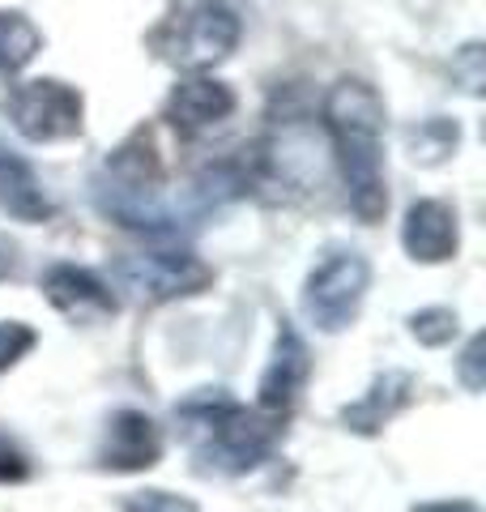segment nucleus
I'll use <instances>...</instances> for the list:
<instances>
[{"label": "nucleus", "instance_id": "nucleus-1", "mask_svg": "<svg viewBox=\"0 0 486 512\" xmlns=\"http://www.w3.org/2000/svg\"><path fill=\"white\" fill-rule=\"evenodd\" d=\"M324 124L333 133L337 163L346 175V197L359 222H380L388 210L384 188V103L363 82H337L324 99Z\"/></svg>", "mask_w": 486, "mask_h": 512}, {"label": "nucleus", "instance_id": "nucleus-2", "mask_svg": "<svg viewBox=\"0 0 486 512\" xmlns=\"http://www.w3.org/2000/svg\"><path fill=\"white\" fill-rule=\"evenodd\" d=\"M175 419L188 427L197 457L209 470H222V474L256 470L261 461H269L282 436V419L239 406L218 389H201L184 406H175Z\"/></svg>", "mask_w": 486, "mask_h": 512}, {"label": "nucleus", "instance_id": "nucleus-3", "mask_svg": "<svg viewBox=\"0 0 486 512\" xmlns=\"http://www.w3.org/2000/svg\"><path fill=\"white\" fill-rule=\"evenodd\" d=\"M99 210L128 231H167V201H162V163L150 137L137 133L103 163L94 180Z\"/></svg>", "mask_w": 486, "mask_h": 512}, {"label": "nucleus", "instance_id": "nucleus-4", "mask_svg": "<svg viewBox=\"0 0 486 512\" xmlns=\"http://www.w3.org/2000/svg\"><path fill=\"white\" fill-rule=\"evenodd\" d=\"M371 286V265L359 252H333L312 269L303 291V308L312 316V325L320 333H342L354 316L359 303Z\"/></svg>", "mask_w": 486, "mask_h": 512}, {"label": "nucleus", "instance_id": "nucleus-5", "mask_svg": "<svg viewBox=\"0 0 486 512\" xmlns=\"http://www.w3.org/2000/svg\"><path fill=\"white\" fill-rule=\"evenodd\" d=\"M162 47V56L171 64H180V69H209V64H218L235 52L239 43V18L226 5H214V0H205V5L180 13L162 35L154 39Z\"/></svg>", "mask_w": 486, "mask_h": 512}, {"label": "nucleus", "instance_id": "nucleus-6", "mask_svg": "<svg viewBox=\"0 0 486 512\" xmlns=\"http://www.w3.org/2000/svg\"><path fill=\"white\" fill-rule=\"evenodd\" d=\"M5 116L26 141L47 146L81 133V94L64 82H22L5 94Z\"/></svg>", "mask_w": 486, "mask_h": 512}, {"label": "nucleus", "instance_id": "nucleus-7", "mask_svg": "<svg viewBox=\"0 0 486 512\" xmlns=\"http://www.w3.org/2000/svg\"><path fill=\"white\" fill-rule=\"evenodd\" d=\"M120 286L133 291L145 303H167V299H184V295H201L209 282H214V269H209L201 256L192 252H128L116 265Z\"/></svg>", "mask_w": 486, "mask_h": 512}, {"label": "nucleus", "instance_id": "nucleus-8", "mask_svg": "<svg viewBox=\"0 0 486 512\" xmlns=\"http://www.w3.org/2000/svg\"><path fill=\"white\" fill-rule=\"evenodd\" d=\"M43 295L64 320H73V325H103V320L116 316V308H120L111 286L81 265H52L43 274Z\"/></svg>", "mask_w": 486, "mask_h": 512}, {"label": "nucleus", "instance_id": "nucleus-9", "mask_svg": "<svg viewBox=\"0 0 486 512\" xmlns=\"http://www.w3.org/2000/svg\"><path fill=\"white\" fill-rule=\"evenodd\" d=\"M307 376H312V355H307V346L295 333V325L282 320L278 342H273V359H269L265 376H261V389H256V393H261V397H256V410L282 419V414L299 402Z\"/></svg>", "mask_w": 486, "mask_h": 512}, {"label": "nucleus", "instance_id": "nucleus-10", "mask_svg": "<svg viewBox=\"0 0 486 512\" xmlns=\"http://www.w3.org/2000/svg\"><path fill=\"white\" fill-rule=\"evenodd\" d=\"M162 457V436L150 414L141 410H116L107 419L103 431V448H99V461L116 474H133V470H150L158 466Z\"/></svg>", "mask_w": 486, "mask_h": 512}, {"label": "nucleus", "instance_id": "nucleus-11", "mask_svg": "<svg viewBox=\"0 0 486 512\" xmlns=\"http://www.w3.org/2000/svg\"><path fill=\"white\" fill-rule=\"evenodd\" d=\"M231 111H235V94H231V86L214 82V77H188L167 99V120L175 124L180 137L205 133V128L222 124Z\"/></svg>", "mask_w": 486, "mask_h": 512}, {"label": "nucleus", "instance_id": "nucleus-12", "mask_svg": "<svg viewBox=\"0 0 486 512\" xmlns=\"http://www.w3.org/2000/svg\"><path fill=\"white\" fill-rule=\"evenodd\" d=\"M401 244L414 261L423 265H440L457 256V210L444 201H418L405 214L401 227Z\"/></svg>", "mask_w": 486, "mask_h": 512}, {"label": "nucleus", "instance_id": "nucleus-13", "mask_svg": "<svg viewBox=\"0 0 486 512\" xmlns=\"http://www.w3.org/2000/svg\"><path fill=\"white\" fill-rule=\"evenodd\" d=\"M410 397H414L410 372H384V376H376V384L367 389L363 402L342 410V423L350 431H359V436H371V431H380L388 419H397V414L410 406Z\"/></svg>", "mask_w": 486, "mask_h": 512}, {"label": "nucleus", "instance_id": "nucleus-14", "mask_svg": "<svg viewBox=\"0 0 486 512\" xmlns=\"http://www.w3.org/2000/svg\"><path fill=\"white\" fill-rule=\"evenodd\" d=\"M0 210L18 222H47L56 214V205L35 180V171L9 150H0Z\"/></svg>", "mask_w": 486, "mask_h": 512}, {"label": "nucleus", "instance_id": "nucleus-15", "mask_svg": "<svg viewBox=\"0 0 486 512\" xmlns=\"http://www.w3.org/2000/svg\"><path fill=\"white\" fill-rule=\"evenodd\" d=\"M39 52V30L18 13H0V73L26 69Z\"/></svg>", "mask_w": 486, "mask_h": 512}, {"label": "nucleus", "instance_id": "nucleus-16", "mask_svg": "<svg viewBox=\"0 0 486 512\" xmlns=\"http://www.w3.org/2000/svg\"><path fill=\"white\" fill-rule=\"evenodd\" d=\"M410 150H414V158H423V163H440L444 154L457 150V124L431 120L423 128H410Z\"/></svg>", "mask_w": 486, "mask_h": 512}, {"label": "nucleus", "instance_id": "nucleus-17", "mask_svg": "<svg viewBox=\"0 0 486 512\" xmlns=\"http://www.w3.org/2000/svg\"><path fill=\"white\" fill-rule=\"evenodd\" d=\"M410 333L423 346H448L457 338V312L452 308H427V312H414L410 316Z\"/></svg>", "mask_w": 486, "mask_h": 512}, {"label": "nucleus", "instance_id": "nucleus-18", "mask_svg": "<svg viewBox=\"0 0 486 512\" xmlns=\"http://www.w3.org/2000/svg\"><path fill=\"white\" fill-rule=\"evenodd\" d=\"M35 342L39 338H35V329H30V325H22V320H5V325H0V372L13 367L22 355H30Z\"/></svg>", "mask_w": 486, "mask_h": 512}, {"label": "nucleus", "instance_id": "nucleus-19", "mask_svg": "<svg viewBox=\"0 0 486 512\" xmlns=\"http://www.w3.org/2000/svg\"><path fill=\"white\" fill-rule=\"evenodd\" d=\"M124 512H201V508L171 491H137V495H128Z\"/></svg>", "mask_w": 486, "mask_h": 512}, {"label": "nucleus", "instance_id": "nucleus-20", "mask_svg": "<svg viewBox=\"0 0 486 512\" xmlns=\"http://www.w3.org/2000/svg\"><path fill=\"white\" fill-rule=\"evenodd\" d=\"M26 474H30L26 453L9 436H0V483H22Z\"/></svg>", "mask_w": 486, "mask_h": 512}, {"label": "nucleus", "instance_id": "nucleus-21", "mask_svg": "<svg viewBox=\"0 0 486 512\" xmlns=\"http://www.w3.org/2000/svg\"><path fill=\"white\" fill-rule=\"evenodd\" d=\"M478 367H482V333H474V338L465 342V355H461V384H465L469 393H482Z\"/></svg>", "mask_w": 486, "mask_h": 512}, {"label": "nucleus", "instance_id": "nucleus-22", "mask_svg": "<svg viewBox=\"0 0 486 512\" xmlns=\"http://www.w3.org/2000/svg\"><path fill=\"white\" fill-rule=\"evenodd\" d=\"M452 73H465V90L478 94L482 90V47L469 43L465 52H461V64H452Z\"/></svg>", "mask_w": 486, "mask_h": 512}, {"label": "nucleus", "instance_id": "nucleus-23", "mask_svg": "<svg viewBox=\"0 0 486 512\" xmlns=\"http://www.w3.org/2000/svg\"><path fill=\"white\" fill-rule=\"evenodd\" d=\"M414 512H482V508L469 500H452V504H418Z\"/></svg>", "mask_w": 486, "mask_h": 512}, {"label": "nucleus", "instance_id": "nucleus-24", "mask_svg": "<svg viewBox=\"0 0 486 512\" xmlns=\"http://www.w3.org/2000/svg\"><path fill=\"white\" fill-rule=\"evenodd\" d=\"M13 269H18V256H13V244L9 239H0V282H5Z\"/></svg>", "mask_w": 486, "mask_h": 512}]
</instances>
